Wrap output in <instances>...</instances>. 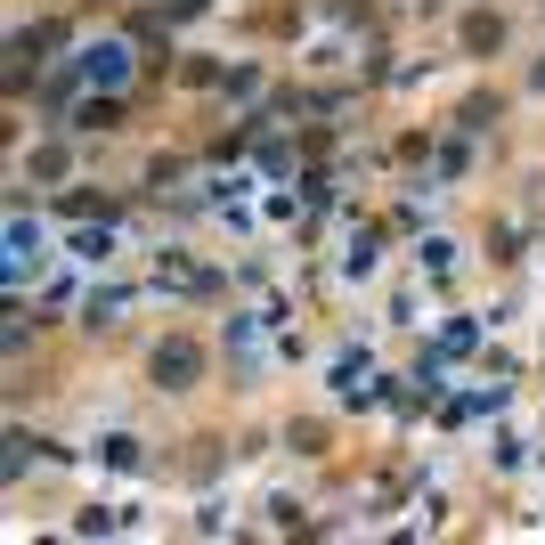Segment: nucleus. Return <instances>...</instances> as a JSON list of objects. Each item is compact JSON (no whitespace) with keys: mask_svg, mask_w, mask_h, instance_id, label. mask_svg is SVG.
Returning <instances> with one entry per match:
<instances>
[{"mask_svg":"<svg viewBox=\"0 0 545 545\" xmlns=\"http://www.w3.org/2000/svg\"><path fill=\"white\" fill-rule=\"evenodd\" d=\"M147 367H155V383H163V391H196V383H204V342L171 334V342H155Z\"/></svg>","mask_w":545,"mask_h":545,"instance_id":"1","label":"nucleus"},{"mask_svg":"<svg viewBox=\"0 0 545 545\" xmlns=\"http://www.w3.org/2000/svg\"><path fill=\"white\" fill-rule=\"evenodd\" d=\"M537 90H545V66H537Z\"/></svg>","mask_w":545,"mask_h":545,"instance_id":"3","label":"nucleus"},{"mask_svg":"<svg viewBox=\"0 0 545 545\" xmlns=\"http://www.w3.org/2000/svg\"><path fill=\"white\" fill-rule=\"evenodd\" d=\"M497 41H505L497 17H464V49H497Z\"/></svg>","mask_w":545,"mask_h":545,"instance_id":"2","label":"nucleus"}]
</instances>
